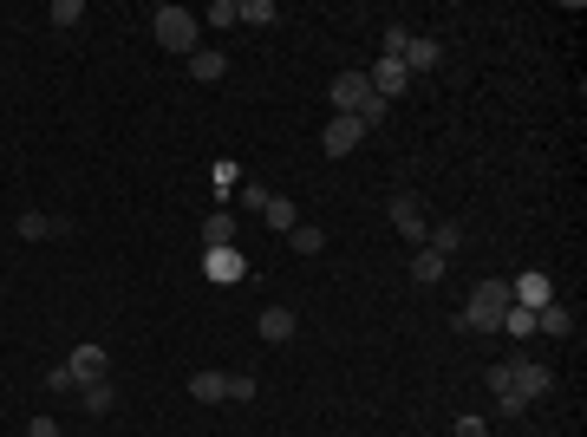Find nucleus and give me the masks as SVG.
<instances>
[{
	"instance_id": "f257e3e1",
	"label": "nucleus",
	"mask_w": 587,
	"mask_h": 437,
	"mask_svg": "<svg viewBox=\"0 0 587 437\" xmlns=\"http://www.w3.org/2000/svg\"><path fill=\"white\" fill-rule=\"evenodd\" d=\"M151 33H157V46H164V53H183V59L203 46V20H196L190 7H157V14H151Z\"/></svg>"
},
{
	"instance_id": "f03ea898",
	"label": "nucleus",
	"mask_w": 587,
	"mask_h": 437,
	"mask_svg": "<svg viewBox=\"0 0 587 437\" xmlns=\"http://www.w3.org/2000/svg\"><path fill=\"white\" fill-rule=\"evenodd\" d=\"M503 307H509V281H483L477 294H470V307L457 314V333H496Z\"/></svg>"
},
{
	"instance_id": "7ed1b4c3",
	"label": "nucleus",
	"mask_w": 587,
	"mask_h": 437,
	"mask_svg": "<svg viewBox=\"0 0 587 437\" xmlns=\"http://www.w3.org/2000/svg\"><path fill=\"white\" fill-rule=\"evenodd\" d=\"M359 137H366V118H346V111H333V124L320 131V151L327 157H353Z\"/></svg>"
},
{
	"instance_id": "20e7f679",
	"label": "nucleus",
	"mask_w": 587,
	"mask_h": 437,
	"mask_svg": "<svg viewBox=\"0 0 587 437\" xmlns=\"http://www.w3.org/2000/svg\"><path fill=\"white\" fill-rule=\"evenodd\" d=\"M203 274L216 287H235L248 274V255H242V248H203Z\"/></svg>"
},
{
	"instance_id": "39448f33",
	"label": "nucleus",
	"mask_w": 587,
	"mask_h": 437,
	"mask_svg": "<svg viewBox=\"0 0 587 437\" xmlns=\"http://www.w3.org/2000/svg\"><path fill=\"white\" fill-rule=\"evenodd\" d=\"M392 229L405 235L411 248H424V235H431V222H424V209H418V196H392Z\"/></svg>"
},
{
	"instance_id": "423d86ee",
	"label": "nucleus",
	"mask_w": 587,
	"mask_h": 437,
	"mask_svg": "<svg viewBox=\"0 0 587 437\" xmlns=\"http://www.w3.org/2000/svg\"><path fill=\"white\" fill-rule=\"evenodd\" d=\"M366 79H372V92H379L385 105H392V98H405V92H411V72H405V59H379V66H372Z\"/></svg>"
},
{
	"instance_id": "0eeeda50",
	"label": "nucleus",
	"mask_w": 587,
	"mask_h": 437,
	"mask_svg": "<svg viewBox=\"0 0 587 437\" xmlns=\"http://www.w3.org/2000/svg\"><path fill=\"white\" fill-rule=\"evenodd\" d=\"M509 301L535 314V307H548V301H555V281H548V274H516V281H509Z\"/></svg>"
},
{
	"instance_id": "6e6552de",
	"label": "nucleus",
	"mask_w": 587,
	"mask_h": 437,
	"mask_svg": "<svg viewBox=\"0 0 587 437\" xmlns=\"http://www.w3.org/2000/svg\"><path fill=\"white\" fill-rule=\"evenodd\" d=\"M66 372H72V379H79V385H98V379H105V372H111V359H105V346H72V359H66Z\"/></svg>"
},
{
	"instance_id": "1a4fd4ad",
	"label": "nucleus",
	"mask_w": 587,
	"mask_h": 437,
	"mask_svg": "<svg viewBox=\"0 0 587 437\" xmlns=\"http://www.w3.org/2000/svg\"><path fill=\"white\" fill-rule=\"evenodd\" d=\"M509 385H516V392L535 405V398H542L555 379H548V366H535V359H509Z\"/></svg>"
},
{
	"instance_id": "9d476101",
	"label": "nucleus",
	"mask_w": 587,
	"mask_h": 437,
	"mask_svg": "<svg viewBox=\"0 0 587 437\" xmlns=\"http://www.w3.org/2000/svg\"><path fill=\"white\" fill-rule=\"evenodd\" d=\"M294 327H301V320H294V307H261V320H255V333L268 346H287L294 340Z\"/></svg>"
},
{
	"instance_id": "9b49d317",
	"label": "nucleus",
	"mask_w": 587,
	"mask_h": 437,
	"mask_svg": "<svg viewBox=\"0 0 587 437\" xmlns=\"http://www.w3.org/2000/svg\"><path fill=\"white\" fill-rule=\"evenodd\" d=\"M398 59H405V72L418 79V72H437L444 46H437V40H424V33H411V40H405V53H398Z\"/></svg>"
},
{
	"instance_id": "f8f14e48",
	"label": "nucleus",
	"mask_w": 587,
	"mask_h": 437,
	"mask_svg": "<svg viewBox=\"0 0 587 437\" xmlns=\"http://www.w3.org/2000/svg\"><path fill=\"white\" fill-rule=\"evenodd\" d=\"M14 235H20V242H53V235H66V222L46 216V209H27V216L14 222Z\"/></svg>"
},
{
	"instance_id": "ddd939ff",
	"label": "nucleus",
	"mask_w": 587,
	"mask_h": 437,
	"mask_svg": "<svg viewBox=\"0 0 587 437\" xmlns=\"http://www.w3.org/2000/svg\"><path fill=\"white\" fill-rule=\"evenodd\" d=\"M444 268H451V261L437 255V248H411V281H418V287H437V281H444Z\"/></svg>"
},
{
	"instance_id": "4468645a",
	"label": "nucleus",
	"mask_w": 587,
	"mask_h": 437,
	"mask_svg": "<svg viewBox=\"0 0 587 437\" xmlns=\"http://www.w3.org/2000/svg\"><path fill=\"white\" fill-rule=\"evenodd\" d=\"M222 72H229V59H222V53H216V46H196V53H190V79H203V85H216V79H222Z\"/></svg>"
},
{
	"instance_id": "2eb2a0df",
	"label": "nucleus",
	"mask_w": 587,
	"mask_h": 437,
	"mask_svg": "<svg viewBox=\"0 0 587 437\" xmlns=\"http://www.w3.org/2000/svg\"><path fill=\"white\" fill-rule=\"evenodd\" d=\"M190 398H196V405H216V398H229V372H196V379H190Z\"/></svg>"
},
{
	"instance_id": "dca6fc26",
	"label": "nucleus",
	"mask_w": 587,
	"mask_h": 437,
	"mask_svg": "<svg viewBox=\"0 0 587 437\" xmlns=\"http://www.w3.org/2000/svg\"><path fill=\"white\" fill-rule=\"evenodd\" d=\"M424 248H437V255L451 261L457 248H464V229H457V222H431V235H424Z\"/></svg>"
},
{
	"instance_id": "f3484780",
	"label": "nucleus",
	"mask_w": 587,
	"mask_h": 437,
	"mask_svg": "<svg viewBox=\"0 0 587 437\" xmlns=\"http://www.w3.org/2000/svg\"><path fill=\"white\" fill-rule=\"evenodd\" d=\"M496 333H509V340H529V333H535V314L509 301V307H503V320H496Z\"/></svg>"
},
{
	"instance_id": "a211bd4d",
	"label": "nucleus",
	"mask_w": 587,
	"mask_h": 437,
	"mask_svg": "<svg viewBox=\"0 0 587 437\" xmlns=\"http://www.w3.org/2000/svg\"><path fill=\"white\" fill-rule=\"evenodd\" d=\"M79 405H85V411H92V418H105V411H111V405H118V392H111V385H105V379H98V385H79Z\"/></svg>"
},
{
	"instance_id": "6ab92c4d",
	"label": "nucleus",
	"mask_w": 587,
	"mask_h": 437,
	"mask_svg": "<svg viewBox=\"0 0 587 437\" xmlns=\"http://www.w3.org/2000/svg\"><path fill=\"white\" fill-rule=\"evenodd\" d=\"M261 216H268V229H294V222H301V209L287 203V196H268V203H261Z\"/></svg>"
},
{
	"instance_id": "aec40b11",
	"label": "nucleus",
	"mask_w": 587,
	"mask_h": 437,
	"mask_svg": "<svg viewBox=\"0 0 587 437\" xmlns=\"http://www.w3.org/2000/svg\"><path fill=\"white\" fill-rule=\"evenodd\" d=\"M203 248H235V216H209L203 222Z\"/></svg>"
},
{
	"instance_id": "412c9836",
	"label": "nucleus",
	"mask_w": 587,
	"mask_h": 437,
	"mask_svg": "<svg viewBox=\"0 0 587 437\" xmlns=\"http://www.w3.org/2000/svg\"><path fill=\"white\" fill-rule=\"evenodd\" d=\"M574 320H568V307L561 301H548V307H535V333H568Z\"/></svg>"
},
{
	"instance_id": "4be33fe9",
	"label": "nucleus",
	"mask_w": 587,
	"mask_h": 437,
	"mask_svg": "<svg viewBox=\"0 0 587 437\" xmlns=\"http://www.w3.org/2000/svg\"><path fill=\"white\" fill-rule=\"evenodd\" d=\"M287 242L301 248V255H320V248H327V229H307V222H294V229H287Z\"/></svg>"
},
{
	"instance_id": "5701e85b",
	"label": "nucleus",
	"mask_w": 587,
	"mask_h": 437,
	"mask_svg": "<svg viewBox=\"0 0 587 437\" xmlns=\"http://www.w3.org/2000/svg\"><path fill=\"white\" fill-rule=\"evenodd\" d=\"M274 0H242V27H274Z\"/></svg>"
},
{
	"instance_id": "b1692460",
	"label": "nucleus",
	"mask_w": 587,
	"mask_h": 437,
	"mask_svg": "<svg viewBox=\"0 0 587 437\" xmlns=\"http://www.w3.org/2000/svg\"><path fill=\"white\" fill-rule=\"evenodd\" d=\"M209 27H242V0H216V7H209Z\"/></svg>"
},
{
	"instance_id": "393cba45",
	"label": "nucleus",
	"mask_w": 587,
	"mask_h": 437,
	"mask_svg": "<svg viewBox=\"0 0 587 437\" xmlns=\"http://www.w3.org/2000/svg\"><path fill=\"white\" fill-rule=\"evenodd\" d=\"M85 20V0H53V27H79Z\"/></svg>"
},
{
	"instance_id": "a878e982",
	"label": "nucleus",
	"mask_w": 587,
	"mask_h": 437,
	"mask_svg": "<svg viewBox=\"0 0 587 437\" xmlns=\"http://www.w3.org/2000/svg\"><path fill=\"white\" fill-rule=\"evenodd\" d=\"M522 405H529V398H522L516 385H503V392H496V411H503V418H522Z\"/></svg>"
},
{
	"instance_id": "bb28decb",
	"label": "nucleus",
	"mask_w": 587,
	"mask_h": 437,
	"mask_svg": "<svg viewBox=\"0 0 587 437\" xmlns=\"http://www.w3.org/2000/svg\"><path fill=\"white\" fill-rule=\"evenodd\" d=\"M46 385H53V398H72V392H79V379H72L66 366H53V372H46Z\"/></svg>"
},
{
	"instance_id": "cd10ccee",
	"label": "nucleus",
	"mask_w": 587,
	"mask_h": 437,
	"mask_svg": "<svg viewBox=\"0 0 587 437\" xmlns=\"http://www.w3.org/2000/svg\"><path fill=\"white\" fill-rule=\"evenodd\" d=\"M255 392H261V385L248 379V372H229V398H242V405H248V398H255Z\"/></svg>"
},
{
	"instance_id": "c85d7f7f",
	"label": "nucleus",
	"mask_w": 587,
	"mask_h": 437,
	"mask_svg": "<svg viewBox=\"0 0 587 437\" xmlns=\"http://www.w3.org/2000/svg\"><path fill=\"white\" fill-rule=\"evenodd\" d=\"M451 437H483V418H477V411H464V418L451 424Z\"/></svg>"
},
{
	"instance_id": "c756f323",
	"label": "nucleus",
	"mask_w": 587,
	"mask_h": 437,
	"mask_svg": "<svg viewBox=\"0 0 587 437\" xmlns=\"http://www.w3.org/2000/svg\"><path fill=\"white\" fill-rule=\"evenodd\" d=\"M27 437H59V424H53V418H33V424H27Z\"/></svg>"
}]
</instances>
